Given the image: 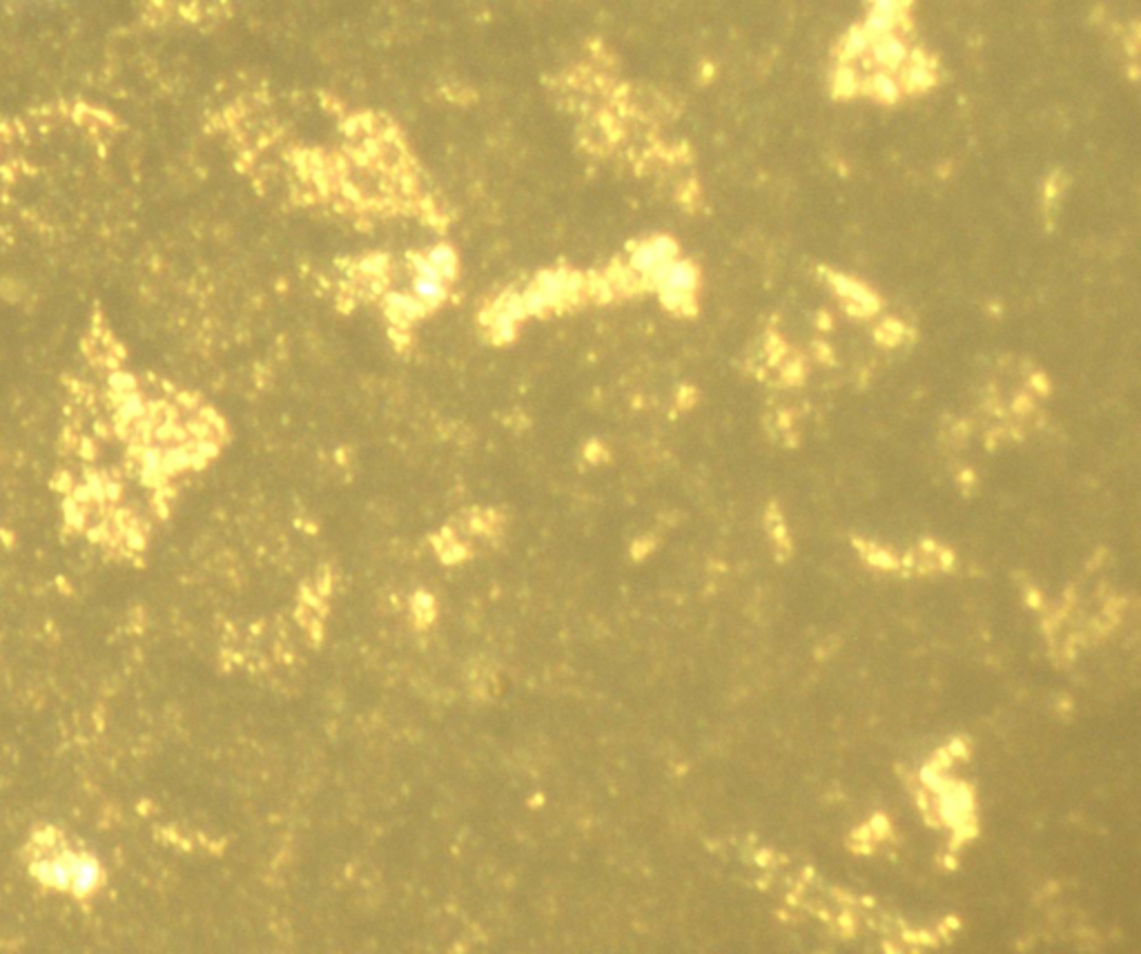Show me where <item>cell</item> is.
I'll return each instance as SVG.
<instances>
[{
  "label": "cell",
  "instance_id": "obj_1",
  "mask_svg": "<svg viewBox=\"0 0 1141 954\" xmlns=\"http://www.w3.org/2000/svg\"><path fill=\"white\" fill-rule=\"evenodd\" d=\"M914 0H863L861 18L832 50L830 87L841 101L896 105L939 83V58L925 50Z\"/></svg>",
  "mask_w": 1141,
  "mask_h": 954
},
{
  "label": "cell",
  "instance_id": "obj_2",
  "mask_svg": "<svg viewBox=\"0 0 1141 954\" xmlns=\"http://www.w3.org/2000/svg\"><path fill=\"white\" fill-rule=\"evenodd\" d=\"M32 874L47 888H56L74 897H90L101 888L103 872L92 854L74 850L61 839H38L32 854Z\"/></svg>",
  "mask_w": 1141,
  "mask_h": 954
},
{
  "label": "cell",
  "instance_id": "obj_3",
  "mask_svg": "<svg viewBox=\"0 0 1141 954\" xmlns=\"http://www.w3.org/2000/svg\"><path fill=\"white\" fill-rule=\"evenodd\" d=\"M584 290V279L569 270H553L544 272L533 284L526 288L522 295H513L515 304H518L520 317H529L542 310H553L571 304L573 299L580 297Z\"/></svg>",
  "mask_w": 1141,
  "mask_h": 954
},
{
  "label": "cell",
  "instance_id": "obj_4",
  "mask_svg": "<svg viewBox=\"0 0 1141 954\" xmlns=\"http://www.w3.org/2000/svg\"><path fill=\"white\" fill-rule=\"evenodd\" d=\"M386 310H388L390 317H393L395 321H399V324H408V321H413V319H417L419 315H424L428 308L411 292V295H393V297H388Z\"/></svg>",
  "mask_w": 1141,
  "mask_h": 954
},
{
  "label": "cell",
  "instance_id": "obj_5",
  "mask_svg": "<svg viewBox=\"0 0 1141 954\" xmlns=\"http://www.w3.org/2000/svg\"><path fill=\"white\" fill-rule=\"evenodd\" d=\"M426 257L431 259V264H433L437 270H440L448 281L455 279V275H457V255H455L453 248H448V246H435V248L428 250Z\"/></svg>",
  "mask_w": 1141,
  "mask_h": 954
}]
</instances>
